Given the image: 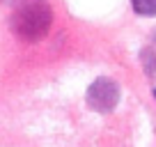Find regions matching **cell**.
Returning <instances> with one entry per match:
<instances>
[{
    "label": "cell",
    "instance_id": "6da1fadb",
    "mask_svg": "<svg viewBox=\"0 0 156 147\" xmlns=\"http://www.w3.org/2000/svg\"><path fill=\"white\" fill-rule=\"evenodd\" d=\"M53 12L46 0H23L12 14V30L23 41H39L48 32Z\"/></svg>",
    "mask_w": 156,
    "mask_h": 147
},
{
    "label": "cell",
    "instance_id": "7a4b0ae2",
    "mask_svg": "<svg viewBox=\"0 0 156 147\" xmlns=\"http://www.w3.org/2000/svg\"><path fill=\"white\" fill-rule=\"evenodd\" d=\"M117 101H119V88H117L115 81L101 76V78H97L92 85H90L87 103H90V108L97 110V113H110L112 108L117 106Z\"/></svg>",
    "mask_w": 156,
    "mask_h": 147
},
{
    "label": "cell",
    "instance_id": "3957f363",
    "mask_svg": "<svg viewBox=\"0 0 156 147\" xmlns=\"http://www.w3.org/2000/svg\"><path fill=\"white\" fill-rule=\"evenodd\" d=\"M140 16H156V0H131Z\"/></svg>",
    "mask_w": 156,
    "mask_h": 147
},
{
    "label": "cell",
    "instance_id": "277c9868",
    "mask_svg": "<svg viewBox=\"0 0 156 147\" xmlns=\"http://www.w3.org/2000/svg\"><path fill=\"white\" fill-rule=\"evenodd\" d=\"M0 2H9V0H0Z\"/></svg>",
    "mask_w": 156,
    "mask_h": 147
},
{
    "label": "cell",
    "instance_id": "5b68a950",
    "mask_svg": "<svg viewBox=\"0 0 156 147\" xmlns=\"http://www.w3.org/2000/svg\"><path fill=\"white\" fill-rule=\"evenodd\" d=\"M154 94H156V90H154Z\"/></svg>",
    "mask_w": 156,
    "mask_h": 147
}]
</instances>
